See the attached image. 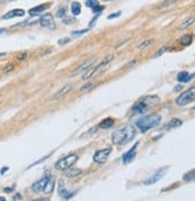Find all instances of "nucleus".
<instances>
[{
	"label": "nucleus",
	"mask_w": 195,
	"mask_h": 201,
	"mask_svg": "<svg viewBox=\"0 0 195 201\" xmlns=\"http://www.w3.org/2000/svg\"><path fill=\"white\" fill-rule=\"evenodd\" d=\"M48 181H49V177H48V176H46V177L41 178L40 181L35 182V183L32 185V187H31L32 192H35V193H41V192H43V190H44V188H46V185H47V182H48Z\"/></svg>",
	"instance_id": "obj_9"
},
{
	"label": "nucleus",
	"mask_w": 195,
	"mask_h": 201,
	"mask_svg": "<svg viewBox=\"0 0 195 201\" xmlns=\"http://www.w3.org/2000/svg\"><path fill=\"white\" fill-rule=\"evenodd\" d=\"M87 30H80V31H74L73 35H80V34H85Z\"/></svg>",
	"instance_id": "obj_29"
},
{
	"label": "nucleus",
	"mask_w": 195,
	"mask_h": 201,
	"mask_svg": "<svg viewBox=\"0 0 195 201\" xmlns=\"http://www.w3.org/2000/svg\"><path fill=\"white\" fill-rule=\"evenodd\" d=\"M158 103H159L158 96H146L135 103V105L133 107V113L134 114H144L150 108L157 105Z\"/></svg>",
	"instance_id": "obj_2"
},
{
	"label": "nucleus",
	"mask_w": 195,
	"mask_h": 201,
	"mask_svg": "<svg viewBox=\"0 0 195 201\" xmlns=\"http://www.w3.org/2000/svg\"><path fill=\"white\" fill-rule=\"evenodd\" d=\"M194 101H195V86H193V87L188 89L187 91H184V92H182L176 98V104L183 107V105H187Z\"/></svg>",
	"instance_id": "obj_4"
},
{
	"label": "nucleus",
	"mask_w": 195,
	"mask_h": 201,
	"mask_svg": "<svg viewBox=\"0 0 195 201\" xmlns=\"http://www.w3.org/2000/svg\"><path fill=\"white\" fill-rule=\"evenodd\" d=\"M161 120H162L161 115H158V114H152V115H149V116H145V117H143V119L138 120L135 124H136L138 128H140L141 132L145 133L146 131H149V129L153 128V127L158 126L159 123H161Z\"/></svg>",
	"instance_id": "obj_3"
},
{
	"label": "nucleus",
	"mask_w": 195,
	"mask_h": 201,
	"mask_svg": "<svg viewBox=\"0 0 195 201\" xmlns=\"http://www.w3.org/2000/svg\"><path fill=\"white\" fill-rule=\"evenodd\" d=\"M135 137V129L131 124H126L113 133L111 140L115 145H125Z\"/></svg>",
	"instance_id": "obj_1"
},
{
	"label": "nucleus",
	"mask_w": 195,
	"mask_h": 201,
	"mask_svg": "<svg viewBox=\"0 0 195 201\" xmlns=\"http://www.w3.org/2000/svg\"><path fill=\"white\" fill-rule=\"evenodd\" d=\"M71 10H72V14L73 16H78L80 13V10H81V6L79 3H73L72 4V7H71Z\"/></svg>",
	"instance_id": "obj_20"
},
{
	"label": "nucleus",
	"mask_w": 195,
	"mask_h": 201,
	"mask_svg": "<svg viewBox=\"0 0 195 201\" xmlns=\"http://www.w3.org/2000/svg\"><path fill=\"white\" fill-rule=\"evenodd\" d=\"M92 10H94V12H101V11H103V10H104V7H103V6H101V5H97V6H95Z\"/></svg>",
	"instance_id": "obj_25"
},
{
	"label": "nucleus",
	"mask_w": 195,
	"mask_h": 201,
	"mask_svg": "<svg viewBox=\"0 0 195 201\" xmlns=\"http://www.w3.org/2000/svg\"><path fill=\"white\" fill-rule=\"evenodd\" d=\"M85 4H86V6H89V7H92V9H94L95 6H97V5H98V3L96 1V0H94V1H86Z\"/></svg>",
	"instance_id": "obj_24"
},
{
	"label": "nucleus",
	"mask_w": 195,
	"mask_h": 201,
	"mask_svg": "<svg viewBox=\"0 0 195 201\" xmlns=\"http://www.w3.org/2000/svg\"><path fill=\"white\" fill-rule=\"evenodd\" d=\"M25 14V11L22 10V9H16V10H12L10 12H7L4 17L3 19H11V18H14V17H22Z\"/></svg>",
	"instance_id": "obj_11"
},
{
	"label": "nucleus",
	"mask_w": 195,
	"mask_h": 201,
	"mask_svg": "<svg viewBox=\"0 0 195 201\" xmlns=\"http://www.w3.org/2000/svg\"><path fill=\"white\" fill-rule=\"evenodd\" d=\"M181 124H182V120H180V119H172L170 121V123L168 124V127H169V128H174V127H179Z\"/></svg>",
	"instance_id": "obj_21"
},
{
	"label": "nucleus",
	"mask_w": 195,
	"mask_h": 201,
	"mask_svg": "<svg viewBox=\"0 0 195 201\" xmlns=\"http://www.w3.org/2000/svg\"><path fill=\"white\" fill-rule=\"evenodd\" d=\"M71 89H72V86H71V85H66V86H64V89L59 90V91H58V94H55L54 98H60L61 96H64V95H66L67 92H69Z\"/></svg>",
	"instance_id": "obj_16"
},
{
	"label": "nucleus",
	"mask_w": 195,
	"mask_h": 201,
	"mask_svg": "<svg viewBox=\"0 0 195 201\" xmlns=\"http://www.w3.org/2000/svg\"><path fill=\"white\" fill-rule=\"evenodd\" d=\"M194 77H195V74L190 76L188 72H181V73H179V76H177V80H179L180 83H187Z\"/></svg>",
	"instance_id": "obj_13"
},
{
	"label": "nucleus",
	"mask_w": 195,
	"mask_h": 201,
	"mask_svg": "<svg viewBox=\"0 0 195 201\" xmlns=\"http://www.w3.org/2000/svg\"><path fill=\"white\" fill-rule=\"evenodd\" d=\"M0 201H6V199H5V197H3V196H0Z\"/></svg>",
	"instance_id": "obj_34"
},
{
	"label": "nucleus",
	"mask_w": 195,
	"mask_h": 201,
	"mask_svg": "<svg viewBox=\"0 0 195 201\" xmlns=\"http://www.w3.org/2000/svg\"><path fill=\"white\" fill-rule=\"evenodd\" d=\"M195 22V18L194 17H190V18H188L187 21H184L183 23H181V25H180V29L181 30H183V29H187V28H189L193 23Z\"/></svg>",
	"instance_id": "obj_19"
},
{
	"label": "nucleus",
	"mask_w": 195,
	"mask_h": 201,
	"mask_svg": "<svg viewBox=\"0 0 195 201\" xmlns=\"http://www.w3.org/2000/svg\"><path fill=\"white\" fill-rule=\"evenodd\" d=\"M7 169H9V168H3V170H1V174H4L5 171H7Z\"/></svg>",
	"instance_id": "obj_33"
},
{
	"label": "nucleus",
	"mask_w": 195,
	"mask_h": 201,
	"mask_svg": "<svg viewBox=\"0 0 195 201\" xmlns=\"http://www.w3.org/2000/svg\"><path fill=\"white\" fill-rule=\"evenodd\" d=\"M47 9H48V5H40V6H36L34 9H30L29 10V14L30 16H39V14H41Z\"/></svg>",
	"instance_id": "obj_14"
},
{
	"label": "nucleus",
	"mask_w": 195,
	"mask_h": 201,
	"mask_svg": "<svg viewBox=\"0 0 195 201\" xmlns=\"http://www.w3.org/2000/svg\"><path fill=\"white\" fill-rule=\"evenodd\" d=\"M191 40H193L191 35H186V36H183V37H182L181 43H182V44H184V46H188V44H190Z\"/></svg>",
	"instance_id": "obj_22"
},
{
	"label": "nucleus",
	"mask_w": 195,
	"mask_h": 201,
	"mask_svg": "<svg viewBox=\"0 0 195 201\" xmlns=\"http://www.w3.org/2000/svg\"><path fill=\"white\" fill-rule=\"evenodd\" d=\"M81 174V170L80 169H77V168H73V169H68L67 171H66V176L67 177H76V176H78V175H80Z\"/></svg>",
	"instance_id": "obj_17"
},
{
	"label": "nucleus",
	"mask_w": 195,
	"mask_h": 201,
	"mask_svg": "<svg viewBox=\"0 0 195 201\" xmlns=\"http://www.w3.org/2000/svg\"><path fill=\"white\" fill-rule=\"evenodd\" d=\"M40 24H41V26L47 28V29H54L55 28V23H54V19H53V16L49 13H47L40 18Z\"/></svg>",
	"instance_id": "obj_7"
},
{
	"label": "nucleus",
	"mask_w": 195,
	"mask_h": 201,
	"mask_svg": "<svg viewBox=\"0 0 195 201\" xmlns=\"http://www.w3.org/2000/svg\"><path fill=\"white\" fill-rule=\"evenodd\" d=\"M193 109H194V110H195V107H194V108H193Z\"/></svg>",
	"instance_id": "obj_36"
},
{
	"label": "nucleus",
	"mask_w": 195,
	"mask_h": 201,
	"mask_svg": "<svg viewBox=\"0 0 195 201\" xmlns=\"http://www.w3.org/2000/svg\"><path fill=\"white\" fill-rule=\"evenodd\" d=\"M95 60H96L95 58L89 59V60H87V61H85L83 65H80V66H79L74 72H72V74H71V76H77V74H79V73H85V72H86V68H87V67H90V66L95 62Z\"/></svg>",
	"instance_id": "obj_10"
},
{
	"label": "nucleus",
	"mask_w": 195,
	"mask_h": 201,
	"mask_svg": "<svg viewBox=\"0 0 195 201\" xmlns=\"http://www.w3.org/2000/svg\"><path fill=\"white\" fill-rule=\"evenodd\" d=\"M5 55H6L5 53H0V58H1V57H5Z\"/></svg>",
	"instance_id": "obj_35"
},
{
	"label": "nucleus",
	"mask_w": 195,
	"mask_h": 201,
	"mask_svg": "<svg viewBox=\"0 0 195 201\" xmlns=\"http://www.w3.org/2000/svg\"><path fill=\"white\" fill-rule=\"evenodd\" d=\"M153 43V40H147V41H144L143 43H140L139 46H138V49H145V48H147L149 46H151Z\"/></svg>",
	"instance_id": "obj_23"
},
{
	"label": "nucleus",
	"mask_w": 195,
	"mask_h": 201,
	"mask_svg": "<svg viewBox=\"0 0 195 201\" xmlns=\"http://www.w3.org/2000/svg\"><path fill=\"white\" fill-rule=\"evenodd\" d=\"M32 201H49V199L44 197V199H37V200H32Z\"/></svg>",
	"instance_id": "obj_31"
},
{
	"label": "nucleus",
	"mask_w": 195,
	"mask_h": 201,
	"mask_svg": "<svg viewBox=\"0 0 195 201\" xmlns=\"http://www.w3.org/2000/svg\"><path fill=\"white\" fill-rule=\"evenodd\" d=\"M166 174V168H163V169H159L153 176H151L149 180H146L145 182H144V185L145 186H150V185H153V183H156V182H158L161 178H163V176Z\"/></svg>",
	"instance_id": "obj_8"
},
{
	"label": "nucleus",
	"mask_w": 195,
	"mask_h": 201,
	"mask_svg": "<svg viewBox=\"0 0 195 201\" xmlns=\"http://www.w3.org/2000/svg\"><path fill=\"white\" fill-rule=\"evenodd\" d=\"M54 185H55L54 178H53V177H49V181L47 182V185H46V188H44L43 193H44V194H50V193L53 192V189H54Z\"/></svg>",
	"instance_id": "obj_15"
},
{
	"label": "nucleus",
	"mask_w": 195,
	"mask_h": 201,
	"mask_svg": "<svg viewBox=\"0 0 195 201\" xmlns=\"http://www.w3.org/2000/svg\"><path fill=\"white\" fill-rule=\"evenodd\" d=\"M68 41H69L68 39H65V40H60V41H59V43L61 44V43H65V42H68Z\"/></svg>",
	"instance_id": "obj_32"
},
{
	"label": "nucleus",
	"mask_w": 195,
	"mask_h": 201,
	"mask_svg": "<svg viewBox=\"0 0 195 201\" xmlns=\"http://www.w3.org/2000/svg\"><path fill=\"white\" fill-rule=\"evenodd\" d=\"M113 124H114V120L113 119H105V120H103L101 122L99 127H101V128H110Z\"/></svg>",
	"instance_id": "obj_18"
},
{
	"label": "nucleus",
	"mask_w": 195,
	"mask_h": 201,
	"mask_svg": "<svg viewBox=\"0 0 195 201\" xmlns=\"http://www.w3.org/2000/svg\"><path fill=\"white\" fill-rule=\"evenodd\" d=\"M110 152H111L110 149H103V150H99V151H97V152L95 153L94 160H95L96 163H98V164H103V163H105V162L108 160V157H109Z\"/></svg>",
	"instance_id": "obj_6"
},
{
	"label": "nucleus",
	"mask_w": 195,
	"mask_h": 201,
	"mask_svg": "<svg viewBox=\"0 0 195 201\" xmlns=\"http://www.w3.org/2000/svg\"><path fill=\"white\" fill-rule=\"evenodd\" d=\"M136 146H138V144H135L134 146H133V147L127 152V153H125V155H123V163H129V162H132L133 159H134V157H135V149H136Z\"/></svg>",
	"instance_id": "obj_12"
},
{
	"label": "nucleus",
	"mask_w": 195,
	"mask_h": 201,
	"mask_svg": "<svg viewBox=\"0 0 195 201\" xmlns=\"http://www.w3.org/2000/svg\"><path fill=\"white\" fill-rule=\"evenodd\" d=\"M121 14V12H116V13H113V14H110L109 17H108V19H113V18H116V17H119Z\"/></svg>",
	"instance_id": "obj_26"
},
{
	"label": "nucleus",
	"mask_w": 195,
	"mask_h": 201,
	"mask_svg": "<svg viewBox=\"0 0 195 201\" xmlns=\"http://www.w3.org/2000/svg\"><path fill=\"white\" fill-rule=\"evenodd\" d=\"M172 4V1H166V3H163V4H161L158 7L159 9H163V7H166V5H171Z\"/></svg>",
	"instance_id": "obj_27"
},
{
	"label": "nucleus",
	"mask_w": 195,
	"mask_h": 201,
	"mask_svg": "<svg viewBox=\"0 0 195 201\" xmlns=\"http://www.w3.org/2000/svg\"><path fill=\"white\" fill-rule=\"evenodd\" d=\"M78 156L77 155H68L67 157L60 159L59 162H56L55 168L58 170H68L71 167H73V164L77 162Z\"/></svg>",
	"instance_id": "obj_5"
},
{
	"label": "nucleus",
	"mask_w": 195,
	"mask_h": 201,
	"mask_svg": "<svg viewBox=\"0 0 195 201\" xmlns=\"http://www.w3.org/2000/svg\"><path fill=\"white\" fill-rule=\"evenodd\" d=\"M62 16H65V10H60L58 12V17H62Z\"/></svg>",
	"instance_id": "obj_30"
},
{
	"label": "nucleus",
	"mask_w": 195,
	"mask_h": 201,
	"mask_svg": "<svg viewBox=\"0 0 195 201\" xmlns=\"http://www.w3.org/2000/svg\"><path fill=\"white\" fill-rule=\"evenodd\" d=\"M166 49H168V47H163V48H162L161 50H158V52L156 53V55H157V57H158V55H161V54H162V53H164V52H165Z\"/></svg>",
	"instance_id": "obj_28"
}]
</instances>
